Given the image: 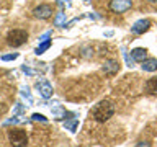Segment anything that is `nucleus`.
<instances>
[{
    "label": "nucleus",
    "instance_id": "f257e3e1",
    "mask_svg": "<svg viewBox=\"0 0 157 147\" xmlns=\"http://www.w3.org/2000/svg\"><path fill=\"white\" fill-rule=\"evenodd\" d=\"M92 115H93V119L95 121L105 123L115 115V105L110 103V101H100L95 108H93Z\"/></svg>",
    "mask_w": 157,
    "mask_h": 147
},
{
    "label": "nucleus",
    "instance_id": "f03ea898",
    "mask_svg": "<svg viewBox=\"0 0 157 147\" xmlns=\"http://www.w3.org/2000/svg\"><path fill=\"white\" fill-rule=\"evenodd\" d=\"M8 141L13 147H26L28 145V136L23 129L13 127L8 131Z\"/></svg>",
    "mask_w": 157,
    "mask_h": 147
},
{
    "label": "nucleus",
    "instance_id": "7ed1b4c3",
    "mask_svg": "<svg viewBox=\"0 0 157 147\" xmlns=\"http://www.w3.org/2000/svg\"><path fill=\"white\" fill-rule=\"evenodd\" d=\"M28 41V33L25 31V29H12L8 34H7V43L10 44V46L13 47H18L21 46V44H25Z\"/></svg>",
    "mask_w": 157,
    "mask_h": 147
},
{
    "label": "nucleus",
    "instance_id": "20e7f679",
    "mask_svg": "<svg viewBox=\"0 0 157 147\" xmlns=\"http://www.w3.org/2000/svg\"><path fill=\"white\" fill-rule=\"evenodd\" d=\"M131 7H132V0H110V10L116 15L128 12Z\"/></svg>",
    "mask_w": 157,
    "mask_h": 147
},
{
    "label": "nucleus",
    "instance_id": "39448f33",
    "mask_svg": "<svg viewBox=\"0 0 157 147\" xmlns=\"http://www.w3.org/2000/svg\"><path fill=\"white\" fill-rule=\"evenodd\" d=\"M33 15L39 20H48L52 15V7L49 3H43V5H39V7H36L33 10Z\"/></svg>",
    "mask_w": 157,
    "mask_h": 147
},
{
    "label": "nucleus",
    "instance_id": "423d86ee",
    "mask_svg": "<svg viewBox=\"0 0 157 147\" xmlns=\"http://www.w3.org/2000/svg\"><path fill=\"white\" fill-rule=\"evenodd\" d=\"M120 70V62L118 61H106L103 64V72L105 74H116Z\"/></svg>",
    "mask_w": 157,
    "mask_h": 147
},
{
    "label": "nucleus",
    "instance_id": "0eeeda50",
    "mask_svg": "<svg viewBox=\"0 0 157 147\" xmlns=\"http://www.w3.org/2000/svg\"><path fill=\"white\" fill-rule=\"evenodd\" d=\"M149 26H151V21H149V20H139V21H137L134 26H132V31L137 33V34H141V33L147 31V29H149Z\"/></svg>",
    "mask_w": 157,
    "mask_h": 147
},
{
    "label": "nucleus",
    "instance_id": "6e6552de",
    "mask_svg": "<svg viewBox=\"0 0 157 147\" xmlns=\"http://www.w3.org/2000/svg\"><path fill=\"white\" fill-rule=\"evenodd\" d=\"M131 56H132L134 61L142 62V61H146V59H147V51H146V49H142V47H136L134 51L131 52Z\"/></svg>",
    "mask_w": 157,
    "mask_h": 147
},
{
    "label": "nucleus",
    "instance_id": "1a4fd4ad",
    "mask_svg": "<svg viewBox=\"0 0 157 147\" xmlns=\"http://www.w3.org/2000/svg\"><path fill=\"white\" fill-rule=\"evenodd\" d=\"M142 69L147 72H154L157 70V59L151 57V59H146V61H142Z\"/></svg>",
    "mask_w": 157,
    "mask_h": 147
},
{
    "label": "nucleus",
    "instance_id": "9d476101",
    "mask_svg": "<svg viewBox=\"0 0 157 147\" xmlns=\"http://www.w3.org/2000/svg\"><path fill=\"white\" fill-rule=\"evenodd\" d=\"M146 92L151 95H157V77H152L146 82Z\"/></svg>",
    "mask_w": 157,
    "mask_h": 147
},
{
    "label": "nucleus",
    "instance_id": "9b49d317",
    "mask_svg": "<svg viewBox=\"0 0 157 147\" xmlns=\"http://www.w3.org/2000/svg\"><path fill=\"white\" fill-rule=\"evenodd\" d=\"M136 147H152V145L149 144V142H137Z\"/></svg>",
    "mask_w": 157,
    "mask_h": 147
},
{
    "label": "nucleus",
    "instance_id": "f8f14e48",
    "mask_svg": "<svg viewBox=\"0 0 157 147\" xmlns=\"http://www.w3.org/2000/svg\"><path fill=\"white\" fill-rule=\"evenodd\" d=\"M149 2H154V3H155V2H157V0H149Z\"/></svg>",
    "mask_w": 157,
    "mask_h": 147
}]
</instances>
